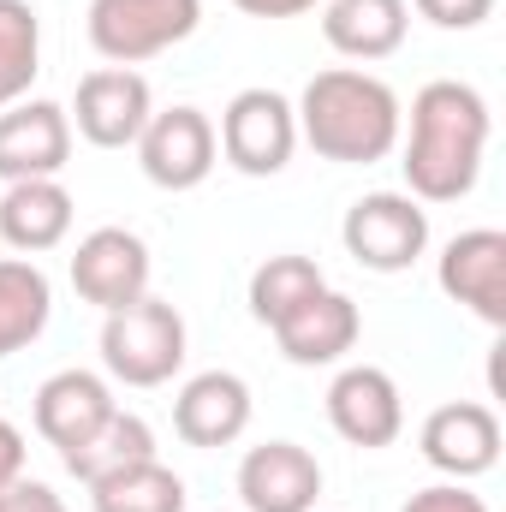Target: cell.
Returning a JSON list of instances; mask_svg holds the SVG:
<instances>
[{"mask_svg": "<svg viewBox=\"0 0 506 512\" xmlns=\"http://www.w3.org/2000/svg\"><path fill=\"white\" fill-rule=\"evenodd\" d=\"M489 155V102L465 78H435L411 96V137H405V197L417 203H459L477 191Z\"/></svg>", "mask_w": 506, "mask_h": 512, "instance_id": "1", "label": "cell"}, {"mask_svg": "<svg viewBox=\"0 0 506 512\" xmlns=\"http://www.w3.org/2000/svg\"><path fill=\"white\" fill-rule=\"evenodd\" d=\"M298 137L322 155V161H340V167H370L387 161L399 149V96L393 84L364 72V66H328L304 84L298 96Z\"/></svg>", "mask_w": 506, "mask_h": 512, "instance_id": "2", "label": "cell"}, {"mask_svg": "<svg viewBox=\"0 0 506 512\" xmlns=\"http://www.w3.org/2000/svg\"><path fill=\"white\" fill-rule=\"evenodd\" d=\"M102 370L126 387H161L185 370V316L143 292L126 310L102 316Z\"/></svg>", "mask_w": 506, "mask_h": 512, "instance_id": "3", "label": "cell"}, {"mask_svg": "<svg viewBox=\"0 0 506 512\" xmlns=\"http://www.w3.org/2000/svg\"><path fill=\"white\" fill-rule=\"evenodd\" d=\"M203 24V0H90V48L108 66H143Z\"/></svg>", "mask_w": 506, "mask_h": 512, "instance_id": "4", "label": "cell"}, {"mask_svg": "<svg viewBox=\"0 0 506 512\" xmlns=\"http://www.w3.org/2000/svg\"><path fill=\"white\" fill-rule=\"evenodd\" d=\"M340 239L358 268L370 274H405L417 256L429 251V209L405 191H370L346 209Z\"/></svg>", "mask_w": 506, "mask_h": 512, "instance_id": "5", "label": "cell"}, {"mask_svg": "<svg viewBox=\"0 0 506 512\" xmlns=\"http://www.w3.org/2000/svg\"><path fill=\"white\" fill-rule=\"evenodd\" d=\"M227 167H239L245 179H274L286 173L292 149H298V114L280 90H239L221 114V131H215Z\"/></svg>", "mask_w": 506, "mask_h": 512, "instance_id": "6", "label": "cell"}, {"mask_svg": "<svg viewBox=\"0 0 506 512\" xmlns=\"http://www.w3.org/2000/svg\"><path fill=\"white\" fill-rule=\"evenodd\" d=\"M131 149H137L143 179L161 185V191H197L215 173V155H221L215 120L203 108H185V102L167 108V114H149V126L137 131Z\"/></svg>", "mask_w": 506, "mask_h": 512, "instance_id": "7", "label": "cell"}, {"mask_svg": "<svg viewBox=\"0 0 506 512\" xmlns=\"http://www.w3.org/2000/svg\"><path fill=\"white\" fill-rule=\"evenodd\" d=\"M149 274H155L149 245H143L131 227H96V233H84L78 251H72V292H78L84 304H96L102 316L137 304V298L149 292Z\"/></svg>", "mask_w": 506, "mask_h": 512, "instance_id": "8", "label": "cell"}, {"mask_svg": "<svg viewBox=\"0 0 506 512\" xmlns=\"http://www.w3.org/2000/svg\"><path fill=\"white\" fill-rule=\"evenodd\" d=\"M149 114H155V96H149L143 72H131V66H96V72L78 78V108L66 120L96 149H131L137 131L149 126Z\"/></svg>", "mask_w": 506, "mask_h": 512, "instance_id": "9", "label": "cell"}, {"mask_svg": "<svg viewBox=\"0 0 506 512\" xmlns=\"http://www.w3.org/2000/svg\"><path fill=\"white\" fill-rule=\"evenodd\" d=\"M435 280L453 304H465L477 322L506 328V233L501 227H471L441 245Z\"/></svg>", "mask_w": 506, "mask_h": 512, "instance_id": "10", "label": "cell"}, {"mask_svg": "<svg viewBox=\"0 0 506 512\" xmlns=\"http://www.w3.org/2000/svg\"><path fill=\"white\" fill-rule=\"evenodd\" d=\"M423 459L453 477V483H471L483 471H495L501 459V417L483 405V399H453V405H435L423 417V435H417Z\"/></svg>", "mask_w": 506, "mask_h": 512, "instance_id": "11", "label": "cell"}, {"mask_svg": "<svg viewBox=\"0 0 506 512\" xmlns=\"http://www.w3.org/2000/svg\"><path fill=\"white\" fill-rule=\"evenodd\" d=\"M328 423L340 441L376 453V447H393L399 429H405V399H399V382L376 370V364H346L334 387H328Z\"/></svg>", "mask_w": 506, "mask_h": 512, "instance_id": "12", "label": "cell"}, {"mask_svg": "<svg viewBox=\"0 0 506 512\" xmlns=\"http://www.w3.org/2000/svg\"><path fill=\"white\" fill-rule=\"evenodd\" d=\"M72 161V120L60 102H12L0 108V179H60Z\"/></svg>", "mask_w": 506, "mask_h": 512, "instance_id": "13", "label": "cell"}, {"mask_svg": "<svg viewBox=\"0 0 506 512\" xmlns=\"http://www.w3.org/2000/svg\"><path fill=\"white\" fill-rule=\"evenodd\" d=\"M322 465L298 441H262L239 459V501L245 512H316Z\"/></svg>", "mask_w": 506, "mask_h": 512, "instance_id": "14", "label": "cell"}, {"mask_svg": "<svg viewBox=\"0 0 506 512\" xmlns=\"http://www.w3.org/2000/svg\"><path fill=\"white\" fill-rule=\"evenodd\" d=\"M114 411H120V399H114V387L102 382L96 370H54L48 382L36 387V435L54 453L84 447Z\"/></svg>", "mask_w": 506, "mask_h": 512, "instance_id": "15", "label": "cell"}, {"mask_svg": "<svg viewBox=\"0 0 506 512\" xmlns=\"http://www.w3.org/2000/svg\"><path fill=\"white\" fill-rule=\"evenodd\" d=\"M251 429V382L233 370H203L173 399V435L185 447H233Z\"/></svg>", "mask_w": 506, "mask_h": 512, "instance_id": "16", "label": "cell"}, {"mask_svg": "<svg viewBox=\"0 0 506 512\" xmlns=\"http://www.w3.org/2000/svg\"><path fill=\"white\" fill-rule=\"evenodd\" d=\"M358 334H364V316H358V304H352L346 292H334V286H322L310 304H298V310L274 328L280 358L298 364V370L340 364V358L358 346Z\"/></svg>", "mask_w": 506, "mask_h": 512, "instance_id": "17", "label": "cell"}, {"mask_svg": "<svg viewBox=\"0 0 506 512\" xmlns=\"http://www.w3.org/2000/svg\"><path fill=\"white\" fill-rule=\"evenodd\" d=\"M72 233V191L60 179H18L0 197V239L24 256L66 245Z\"/></svg>", "mask_w": 506, "mask_h": 512, "instance_id": "18", "label": "cell"}, {"mask_svg": "<svg viewBox=\"0 0 506 512\" xmlns=\"http://www.w3.org/2000/svg\"><path fill=\"white\" fill-rule=\"evenodd\" d=\"M405 24H411L405 0H322V36H328V48L346 54V60H364V66L399 54Z\"/></svg>", "mask_w": 506, "mask_h": 512, "instance_id": "19", "label": "cell"}, {"mask_svg": "<svg viewBox=\"0 0 506 512\" xmlns=\"http://www.w3.org/2000/svg\"><path fill=\"white\" fill-rule=\"evenodd\" d=\"M54 316V286L30 256H0V358L36 346Z\"/></svg>", "mask_w": 506, "mask_h": 512, "instance_id": "20", "label": "cell"}, {"mask_svg": "<svg viewBox=\"0 0 506 512\" xmlns=\"http://www.w3.org/2000/svg\"><path fill=\"white\" fill-rule=\"evenodd\" d=\"M143 459H155V429L137 417V411H114L84 447H72V453H60V465L90 489V483H102V477H114V471H126V465H143Z\"/></svg>", "mask_w": 506, "mask_h": 512, "instance_id": "21", "label": "cell"}, {"mask_svg": "<svg viewBox=\"0 0 506 512\" xmlns=\"http://www.w3.org/2000/svg\"><path fill=\"white\" fill-rule=\"evenodd\" d=\"M90 507L96 512H185V477L167 471L161 459L126 465L102 483H90Z\"/></svg>", "mask_w": 506, "mask_h": 512, "instance_id": "22", "label": "cell"}, {"mask_svg": "<svg viewBox=\"0 0 506 512\" xmlns=\"http://www.w3.org/2000/svg\"><path fill=\"white\" fill-rule=\"evenodd\" d=\"M328 286V274L316 268V256H268L251 274V316L262 328H280L298 304H310Z\"/></svg>", "mask_w": 506, "mask_h": 512, "instance_id": "23", "label": "cell"}, {"mask_svg": "<svg viewBox=\"0 0 506 512\" xmlns=\"http://www.w3.org/2000/svg\"><path fill=\"white\" fill-rule=\"evenodd\" d=\"M42 72V18L30 0H0V108L24 102Z\"/></svg>", "mask_w": 506, "mask_h": 512, "instance_id": "24", "label": "cell"}, {"mask_svg": "<svg viewBox=\"0 0 506 512\" xmlns=\"http://www.w3.org/2000/svg\"><path fill=\"white\" fill-rule=\"evenodd\" d=\"M435 30H477V24H489V12H495V0H411Z\"/></svg>", "mask_w": 506, "mask_h": 512, "instance_id": "25", "label": "cell"}, {"mask_svg": "<svg viewBox=\"0 0 506 512\" xmlns=\"http://www.w3.org/2000/svg\"><path fill=\"white\" fill-rule=\"evenodd\" d=\"M399 512H489V501L471 495L465 483H429V489H417Z\"/></svg>", "mask_w": 506, "mask_h": 512, "instance_id": "26", "label": "cell"}, {"mask_svg": "<svg viewBox=\"0 0 506 512\" xmlns=\"http://www.w3.org/2000/svg\"><path fill=\"white\" fill-rule=\"evenodd\" d=\"M0 512H66V501H60L48 483L18 477V483H6V489H0Z\"/></svg>", "mask_w": 506, "mask_h": 512, "instance_id": "27", "label": "cell"}, {"mask_svg": "<svg viewBox=\"0 0 506 512\" xmlns=\"http://www.w3.org/2000/svg\"><path fill=\"white\" fill-rule=\"evenodd\" d=\"M18 477H24V435L0 417V489L18 483Z\"/></svg>", "mask_w": 506, "mask_h": 512, "instance_id": "28", "label": "cell"}, {"mask_svg": "<svg viewBox=\"0 0 506 512\" xmlns=\"http://www.w3.org/2000/svg\"><path fill=\"white\" fill-rule=\"evenodd\" d=\"M245 18H298V12H316L322 0H233Z\"/></svg>", "mask_w": 506, "mask_h": 512, "instance_id": "29", "label": "cell"}]
</instances>
